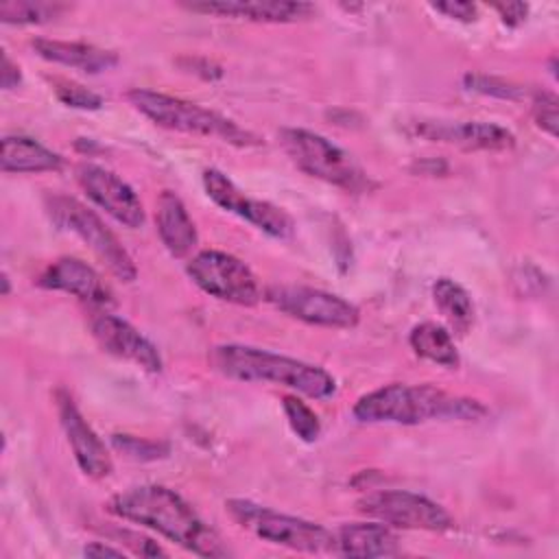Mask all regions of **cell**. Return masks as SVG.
Masks as SVG:
<instances>
[{
	"mask_svg": "<svg viewBox=\"0 0 559 559\" xmlns=\"http://www.w3.org/2000/svg\"><path fill=\"white\" fill-rule=\"evenodd\" d=\"M107 511L120 520L146 526L199 557H227L221 535L199 513L164 485H138L109 498Z\"/></svg>",
	"mask_w": 559,
	"mask_h": 559,
	"instance_id": "1",
	"label": "cell"
},
{
	"mask_svg": "<svg viewBox=\"0 0 559 559\" xmlns=\"http://www.w3.org/2000/svg\"><path fill=\"white\" fill-rule=\"evenodd\" d=\"M352 415L362 424L417 426L430 419L476 421L487 415V408L478 400L452 395L432 384L393 382L360 395Z\"/></svg>",
	"mask_w": 559,
	"mask_h": 559,
	"instance_id": "2",
	"label": "cell"
},
{
	"mask_svg": "<svg viewBox=\"0 0 559 559\" xmlns=\"http://www.w3.org/2000/svg\"><path fill=\"white\" fill-rule=\"evenodd\" d=\"M210 362L218 373L238 382H273L312 400L336 393V380L323 367L253 345H216L210 352Z\"/></svg>",
	"mask_w": 559,
	"mask_h": 559,
	"instance_id": "3",
	"label": "cell"
},
{
	"mask_svg": "<svg viewBox=\"0 0 559 559\" xmlns=\"http://www.w3.org/2000/svg\"><path fill=\"white\" fill-rule=\"evenodd\" d=\"M127 100L153 124L170 129V131L201 135V138H216V140L234 144V146L262 144V140L255 133L240 127L231 118H227L214 109L201 107L197 103L183 100L179 96L135 87V90L127 92Z\"/></svg>",
	"mask_w": 559,
	"mask_h": 559,
	"instance_id": "4",
	"label": "cell"
},
{
	"mask_svg": "<svg viewBox=\"0 0 559 559\" xmlns=\"http://www.w3.org/2000/svg\"><path fill=\"white\" fill-rule=\"evenodd\" d=\"M277 138L288 159L301 173L347 192H365L371 188L369 175L360 168L354 155L325 135L301 127H286Z\"/></svg>",
	"mask_w": 559,
	"mask_h": 559,
	"instance_id": "5",
	"label": "cell"
},
{
	"mask_svg": "<svg viewBox=\"0 0 559 559\" xmlns=\"http://www.w3.org/2000/svg\"><path fill=\"white\" fill-rule=\"evenodd\" d=\"M225 511L236 524H240L262 542L310 555L334 552V533L319 522L280 513L247 498H229L225 502Z\"/></svg>",
	"mask_w": 559,
	"mask_h": 559,
	"instance_id": "6",
	"label": "cell"
},
{
	"mask_svg": "<svg viewBox=\"0 0 559 559\" xmlns=\"http://www.w3.org/2000/svg\"><path fill=\"white\" fill-rule=\"evenodd\" d=\"M46 207L52 223L79 236L118 280L122 282L135 280L138 269L133 264V258L94 210H90L87 205H83L81 201L68 194L48 197Z\"/></svg>",
	"mask_w": 559,
	"mask_h": 559,
	"instance_id": "7",
	"label": "cell"
},
{
	"mask_svg": "<svg viewBox=\"0 0 559 559\" xmlns=\"http://www.w3.org/2000/svg\"><path fill=\"white\" fill-rule=\"evenodd\" d=\"M188 277L205 295L236 304L255 306L262 299V288L255 273L236 255L218 249H203L190 258Z\"/></svg>",
	"mask_w": 559,
	"mask_h": 559,
	"instance_id": "8",
	"label": "cell"
},
{
	"mask_svg": "<svg viewBox=\"0 0 559 559\" xmlns=\"http://www.w3.org/2000/svg\"><path fill=\"white\" fill-rule=\"evenodd\" d=\"M358 511L406 531L445 533L454 528V518L435 500L406 489H378L358 500Z\"/></svg>",
	"mask_w": 559,
	"mask_h": 559,
	"instance_id": "9",
	"label": "cell"
},
{
	"mask_svg": "<svg viewBox=\"0 0 559 559\" xmlns=\"http://www.w3.org/2000/svg\"><path fill=\"white\" fill-rule=\"evenodd\" d=\"M266 301L280 312L321 328H354L360 321V310L341 295L312 286H271L264 293Z\"/></svg>",
	"mask_w": 559,
	"mask_h": 559,
	"instance_id": "10",
	"label": "cell"
},
{
	"mask_svg": "<svg viewBox=\"0 0 559 559\" xmlns=\"http://www.w3.org/2000/svg\"><path fill=\"white\" fill-rule=\"evenodd\" d=\"M203 188L207 197L223 207L229 214H236L238 218L251 223L260 231L273 236V238H290L295 234V221L284 210L273 205L264 199H253L245 194L225 173L218 168H205L203 170Z\"/></svg>",
	"mask_w": 559,
	"mask_h": 559,
	"instance_id": "11",
	"label": "cell"
},
{
	"mask_svg": "<svg viewBox=\"0 0 559 559\" xmlns=\"http://www.w3.org/2000/svg\"><path fill=\"white\" fill-rule=\"evenodd\" d=\"M76 181L100 210H105L114 221L129 229H138L144 225L146 214L135 190L116 173L96 166V164H79Z\"/></svg>",
	"mask_w": 559,
	"mask_h": 559,
	"instance_id": "12",
	"label": "cell"
},
{
	"mask_svg": "<svg viewBox=\"0 0 559 559\" xmlns=\"http://www.w3.org/2000/svg\"><path fill=\"white\" fill-rule=\"evenodd\" d=\"M55 404L59 413L61 428L66 432V439L70 443V450L74 454V461L79 469L90 478H107L114 469L111 456L100 441V437L92 430V426L83 419L81 411L76 408L72 395L66 389L55 391Z\"/></svg>",
	"mask_w": 559,
	"mask_h": 559,
	"instance_id": "13",
	"label": "cell"
},
{
	"mask_svg": "<svg viewBox=\"0 0 559 559\" xmlns=\"http://www.w3.org/2000/svg\"><path fill=\"white\" fill-rule=\"evenodd\" d=\"M92 336L96 338V343L111 356L133 362L135 367L148 371V373H157L162 371L164 362H162V354L157 352V347L138 330L133 328L129 321L103 312L98 317L92 319L90 323Z\"/></svg>",
	"mask_w": 559,
	"mask_h": 559,
	"instance_id": "14",
	"label": "cell"
},
{
	"mask_svg": "<svg viewBox=\"0 0 559 559\" xmlns=\"http://www.w3.org/2000/svg\"><path fill=\"white\" fill-rule=\"evenodd\" d=\"M413 133L432 142L454 144L465 151H507L513 148L515 135L496 122H415Z\"/></svg>",
	"mask_w": 559,
	"mask_h": 559,
	"instance_id": "15",
	"label": "cell"
},
{
	"mask_svg": "<svg viewBox=\"0 0 559 559\" xmlns=\"http://www.w3.org/2000/svg\"><path fill=\"white\" fill-rule=\"evenodd\" d=\"M186 7L190 11L205 13V15L236 17V20H249V22H273V24L308 20L314 13V7L310 2H290V0H249V2L218 0V2H192Z\"/></svg>",
	"mask_w": 559,
	"mask_h": 559,
	"instance_id": "16",
	"label": "cell"
},
{
	"mask_svg": "<svg viewBox=\"0 0 559 559\" xmlns=\"http://www.w3.org/2000/svg\"><path fill=\"white\" fill-rule=\"evenodd\" d=\"M37 284L48 290H61V293L74 295L90 304L109 301V290L103 284L96 269L74 255H63V258H57L52 264H48L44 273L37 277Z\"/></svg>",
	"mask_w": 559,
	"mask_h": 559,
	"instance_id": "17",
	"label": "cell"
},
{
	"mask_svg": "<svg viewBox=\"0 0 559 559\" xmlns=\"http://www.w3.org/2000/svg\"><path fill=\"white\" fill-rule=\"evenodd\" d=\"M334 552L345 557H395L400 539L382 522H349L334 531Z\"/></svg>",
	"mask_w": 559,
	"mask_h": 559,
	"instance_id": "18",
	"label": "cell"
},
{
	"mask_svg": "<svg viewBox=\"0 0 559 559\" xmlns=\"http://www.w3.org/2000/svg\"><path fill=\"white\" fill-rule=\"evenodd\" d=\"M155 225L157 234L173 258H186L197 247V227L173 190H162L155 201Z\"/></svg>",
	"mask_w": 559,
	"mask_h": 559,
	"instance_id": "19",
	"label": "cell"
},
{
	"mask_svg": "<svg viewBox=\"0 0 559 559\" xmlns=\"http://www.w3.org/2000/svg\"><path fill=\"white\" fill-rule=\"evenodd\" d=\"M33 50L46 61L68 66L87 74L107 72L116 68L120 61L114 50H105L85 41H61V39L37 37L33 39Z\"/></svg>",
	"mask_w": 559,
	"mask_h": 559,
	"instance_id": "20",
	"label": "cell"
},
{
	"mask_svg": "<svg viewBox=\"0 0 559 559\" xmlns=\"http://www.w3.org/2000/svg\"><path fill=\"white\" fill-rule=\"evenodd\" d=\"M0 168L4 173H50L63 168V157L28 135H4Z\"/></svg>",
	"mask_w": 559,
	"mask_h": 559,
	"instance_id": "21",
	"label": "cell"
},
{
	"mask_svg": "<svg viewBox=\"0 0 559 559\" xmlns=\"http://www.w3.org/2000/svg\"><path fill=\"white\" fill-rule=\"evenodd\" d=\"M408 345L419 358L430 360L439 367L456 369L461 362L450 330L435 321L417 323L408 334Z\"/></svg>",
	"mask_w": 559,
	"mask_h": 559,
	"instance_id": "22",
	"label": "cell"
},
{
	"mask_svg": "<svg viewBox=\"0 0 559 559\" xmlns=\"http://www.w3.org/2000/svg\"><path fill=\"white\" fill-rule=\"evenodd\" d=\"M432 299L448 328L456 334H467L474 323V304L469 293L450 277H439L432 286Z\"/></svg>",
	"mask_w": 559,
	"mask_h": 559,
	"instance_id": "23",
	"label": "cell"
},
{
	"mask_svg": "<svg viewBox=\"0 0 559 559\" xmlns=\"http://www.w3.org/2000/svg\"><path fill=\"white\" fill-rule=\"evenodd\" d=\"M68 4L63 2H46V0H11L0 4V20L4 24H46L57 20Z\"/></svg>",
	"mask_w": 559,
	"mask_h": 559,
	"instance_id": "24",
	"label": "cell"
},
{
	"mask_svg": "<svg viewBox=\"0 0 559 559\" xmlns=\"http://www.w3.org/2000/svg\"><path fill=\"white\" fill-rule=\"evenodd\" d=\"M282 408L284 415L288 419L290 430L306 443H312L319 439L321 435V421L317 417V413L297 395H284L282 400Z\"/></svg>",
	"mask_w": 559,
	"mask_h": 559,
	"instance_id": "25",
	"label": "cell"
},
{
	"mask_svg": "<svg viewBox=\"0 0 559 559\" xmlns=\"http://www.w3.org/2000/svg\"><path fill=\"white\" fill-rule=\"evenodd\" d=\"M111 445L133 461H157L168 454V443L140 439L133 435H111Z\"/></svg>",
	"mask_w": 559,
	"mask_h": 559,
	"instance_id": "26",
	"label": "cell"
},
{
	"mask_svg": "<svg viewBox=\"0 0 559 559\" xmlns=\"http://www.w3.org/2000/svg\"><path fill=\"white\" fill-rule=\"evenodd\" d=\"M465 87L472 92H480V94H489V96H498V98H509V100H518L522 96H526V87L515 85L511 81L504 79H496V76H485V74H467L465 76Z\"/></svg>",
	"mask_w": 559,
	"mask_h": 559,
	"instance_id": "27",
	"label": "cell"
},
{
	"mask_svg": "<svg viewBox=\"0 0 559 559\" xmlns=\"http://www.w3.org/2000/svg\"><path fill=\"white\" fill-rule=\"evenodd\" d=\"M55 94L57 98L74 109H87V111H96L103 107V96L87 90L81 83L74 81H57L55 83Z\"/></svg>",
	"mask_w": 559,
	"mask_h": 559,
	"instance_id": "28",
	"label": "cell"
},
{
	"mask_svg": "<svg viewBox=\"0 0 559 559\" xmlns=\"http://www.w3.org/2000/svg\"><path fill=\"white\" fill-rule=\"evenodd\" d=\"M533 120L548 135H557V96L552 92L535 90L533 92Z\"/></svg>",
	"mask_w": 559,
	"mask_h": 559,
	"instance_id": "29",
	"label": "cell"
},
{
	"mask_svg": "<svg viewBox=\"0 0 559 559\" xmlns=\"http://www.w3.org/2000/svg\"><path fill=\"white\" fill-rule=\"evenodd\" d=\"M116 537H120L135 555L140 557H159V555H166L157 542L148 539V537H140L138 533H131V531H114Z\"/></svg>",
	"mask_w": 559,
	"mask_h": 559,
	"instance_id": "30",
	"label": "cell"
},
{
	"mask_svg": "<svg viewBox=\"0 0 559 559\" xmlns=\"http://www.w3.org/2000/svg\"><path fill=\"white\" fill-rule=\"evenodd\" d=\"M430 7L452 20H461V22L476 20V4H472V2H437Z\"/></svg>",
	"mask_w": 559,
	"mask_h": 559,
	"instance_id": "31",
	"label": "cell"
},
{
	"mask_svg": "<svg viewBox=\"0 0 559 559\" xmlns=\"http://www.w3.org/2000/svg\"><path fill=\"white\" fill-rule=\"evenodd\" d=\"M493 9L500 13L502 22L509 26L524 22V17L528 13V7L524 2H502V4H493Z\"/></svg>",
	"mask_w": 559,
	"mask_h": 559,
	"instance_id": "32",
	"label": "cell"
},
{
	"mask_svg": "<svg viewBox=\"0 0 559 559\" xmlns=\"http://www.w3.org/2000/svg\"><path fill=\"white\" fill-rule=\"evenodd\" d=\"M0 76H2V87H4V90H13V87H17L20 81H22L20 66L13 63L7 52H2V70H0Z\"/></svg>",
	"mask_w": 559,
	"mask_h": 559,
	"instance_id": "33",
	"label": "cell"
},
{
	"mask_svg": "<svg viewBox=\"0 0 559 559\" xmlns=\"http://www.w3.org/2000/svg\"><path fill=\"white\" fill-rule=\"evenodd\" d=\"M83 555L85 557H124V550L122 548H111L103 542H92L83 548Z\"/></svg>",
	"mask_w": 559,
	"mask_h": 559,
	"instance_id": "34",
	"label": "cell"
},
{
	"mask_svg": "<svg viewBox=\"0 0 559 559\" xmlns=\"http://www.w3.org/2000/svg\"><path fill=\"white\" fill-rule=\"evenodd\" d=\"M9 290H11V284H9V275H7V273H2V295L7 297V295H9Z\"/></svg>",
	"mask_w": 559,
	"mask_h": 559,
	"instance_id": "35",
	"label": "cell"
}]
</instances>
